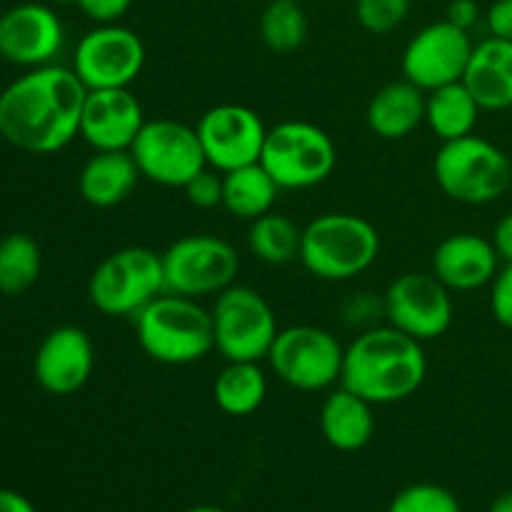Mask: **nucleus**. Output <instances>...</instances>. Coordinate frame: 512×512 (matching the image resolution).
I'll use <instances>...</instances> for the list:
<instances>
[{"label":"nucleus","instance_id":"nucleus-6","mask_svg":"<svg viewBox=\"0 0 512 512\" xmlns=\"http://www.w3.org/2000/svg\"><path fill=\"white\" fill-rule=\"evenodd\" d=\"M160 293H165L163 258L140 245L110 253L88 280L90 305L105 318H135Z\"/></svg>","mask_w":512,"mask_h":512},{"label":"nucleus","instance_id":"nucleus-7","mask_svg":"<svg viewBox=\"0 0 512 512\" xmlns=\"http://www.w3.org/2000/svg\"><path fill=\"white\" fill-rule=\"evenodd\" d=\"M260 165L280 190H308L333 175L338 148L320 125L308 120H283L268 128Z\"/></svg>","mask_w":512,"mask_h":512},{"label":"nucleus","instance_id":"nucleus-14","mask_svg":"<svg viewBox=\"0 0 512 512\" xmlns=\"http://www.w3.org/2000/svg\"><path fill=\"white\" fill-rule=\"evenodd\" d=\"M195 130L208 168L218 173L260 163L265 135H268L263 118L253 108L238 103H223L205 110Z\"/></svg>","mask_w":512,"mask_h":512},{"label":"nucleus","instance_id":"nucleus-13","mask_svg":"<svg viewBox=\"0 0 512 512\" xmlns=\"http://www.w3.org/2000/svg\"><path fill=\"white\" fill-rule=\"evenodd\" d=\"M383 313L388 325L428 343L448 333L455 305L450 290L433 273H403L385 290Z\"/></svg>","mask_w":512,"mask_h":512},{"label":"nucleus","instance_id":"nucleus-21","mask_svg":"<svg viewBox=\"0 0 512 512\" xmlns=\"http://www.w3.org/2000/svg\"><path fill=\"white\" fill-rule=\"evenodd\" d=\"M425 90L410 80H393L375 90L365 120L380 140H405L425 123Z\"/></svg>","mask_w":512,"mask_h":512},{"label":"nucleus","instance_id":"nucleus-36","mask_svg":"<svg viewBox=\"0 0 512 512\" xmlns=\"http://www.w3.org/2000/svg\"><path fill=\"white\" fill-rule=\"evenodd\" d=\"M445 20H450L453 25H458V28L468 30L470 33V28L480 20L478 0H450Z\"/></svg>","mask_w":512,"mask_h":512},{"label":"nucleus","instance_id":"nucleus-10","mask_svg":"<svg viewBox=\"0 0 512 512\" xmlns=\"http://www.w3.org/2000/svg\"><path fill=\"white\" fill-rule=\"evenodd\" d=\"M163 258L165 293L185 298L218 295L235 283L240 270V255L228 240L210 233H195L178 238Z\"/></svg>","mask_w":512,"mask_h":512},{"label":"nucleus","instance_id":"nucleus-9","mask_svg":"<svg viewBox=\"0 0 512 512\" xmlns=\"http://www.w3.org/2000/svg\"><path fill=\"white\" fill-rule=\"evenodd\" d=\"M345 348L330 330L315 325H290L273 340L268 353L270 370L303 393H320L340 383Z\"/></svg>","mask_w":512,"mask_h":512},{"label":"nucleus","instance_id":"nucleus-40","mask_svg":"<svg viewBox=\"0 0 512 512\" xmlns=\"http://www.w3.org/2000/svg\"><path fill=\"white\" fill-rule=\"evenodd\" d=\"M183 512H230V510L218 508V505H195V508H188Z\"/></svg>","mask_w":512,"mask_h":512},{"label":"nucleus","instance_id":"nucleus-12","mask_svg":"<svg viewBox=\"0 0 512 512\" xmlns=\"http://www.w3.org/2000/svg\"><path fill=\"white\" fill-rule=\"evenodd\" d=\"M75 75L88 90L130 88L145 68V43L120 23H98L75 45Z\"/></svg>","mask_w":512,"mask_h":512},{"label":"nucleus","instance_id":"nucleus-34","mask_svg":"<svg viewBox=\"0 0 512 512\" xmlns=\"http://www.w3.org/2000/svg\"><path fill=\"white\" fill-rule=\"evenodd\" d=\"M75 5L95 23H120L133 0H75Z\"/></svg>","mask_w":512,"mask_h":512},{"label":"nucleus","instance_id":"nucleus-32","mask_svg":"<svg viewBox=\"0 0 512 512\" xmlns=\"http://www.w3.org/2000/svg\"><path fill=\"white\" fill-rule=\"evenodd\" d=\"M185 198L190 205L200 210L223 208V173L213 168H203L195 178L185 183Z\"/></svg>","mask_w":512,"mask_h":512},{"label":"nucleus","instance_id":"nucleus-26","mask_svg":"<svg viewBox=\"0 0 512 512\" xmlns=\"http://www.w3.org/2000/svg\"><path fill=\"white\" fill-rule=\"evenodd\" d=\"M213 398L230 418H248L268 398V375L253 360L228 363L215 378Z\"/></svg>","mask_w":512,"mask_h":512},{"label":"nucleus","instance_id":"nucleus-19","mask_svg":"<svg viewBox=\"0 0 512 512\" xmlns=\"http://www.w3.org/2000/svg\"><path fill=\"white\" fill-rule=\"evenodd\" d=\"M498 265L500 258L493 248V240L475 233H455L438 243L430 273L450 293H470L493 283L500 270Z\"/></svg>","mask_w":512,"mask_h":512},{"label":"nucleus","instance_id":"nucleus-18","mask_svg":"<svg viewBox=\"0 0 512 512\" xmlns=\"http://www.w3.org/2000/svg\"><path fill=\"white\" fill-rule=\"evenodd\" d=\"M145 125V110L130 88L88 90L80 118V138L95 150H130Z\"/></svg>","mask_w":512,"mask_h":512},{"label":"nucleus","instance_id":"nucleus-33","mask_svg":"<svg viewBox=\"0 0 512 512\" xmlns=\"http://www.w3.org/2000/svg\"><path fill=\"white\" fill-rule=\"evenodd\" d=\"M490 310L503 328L512 330V263H505L490 283Z\"/></svg>","mask_w":512,"mask_h":512},{"label":"nucleus","instance_id":"nucleus-24","mask_svg":"<svg viewBox=\"0 0 512 512\" xmlns=\"http://www.w3.org/2000/svg\"><path fill=\"white\" fill-rule=\"evenodd\" d=\"M480 113H483V108L473 98V93L465 88L463 80L435 88L425 95V125L443 143L473 135Z\"/></svg>","mask_w":512,"mask_h":512},{"label":"nucleus","instance_id":"nucleus-1","mask_svg":"<svg viewBox=\"0 0 512 512\" xmlns=\"http://www.w3.org/2000/svg\"><path fill=\"white\" fill-rule=\"evenodd\" d=\"M85 95L73 68H30L0 93V138L30 155L58 153L80 135Z\"/></svg>","mask_w":512,"mask_h":512},{"label":"nucleus","instance_id":"nucleus-28","mask_svg":"<svg viewBox=\"0 0 512 512\" xmlns=\"http://www.w3.org/2000/svg\"><path fill=\"white\" fill-rule=\"evenodd\" d=\"M40 270H43V253L30 235L13 233L0 240V293H25L38 283Z\"/></svg>","mask_w":512,"mask_h":512},{"label":"nucleus","instance_id":"nucleus-41","mask_svg":"<svg viewBox=\"0 0 512 512\" xmlns=\"http://www.w3.org/2000/svg\"><path fill=\"white\" fill-rule=\"evenodd\" d=\"M45 3H53V5H65V3H75V0H45Z\"/></svg>","mask_w":512,"mask_h":512},{"label":"nucleus","instance_id":"nucleus-15","mask_svg":"<svg viewBox=\"0 0 512 512\" xmlns=\"http://www.w3.org/2000/svg\"><path fill=\"white\" fill-rule=\"evenodd\" d=\"M475 43L468 30L450 20L425 25L403 50V78L430 93L463 80Z\"/></svg>","mask_w":512,"mask_h":512},{"label":"nucleus","instance_id":"nucleus-17","mask_svg":"<svg viewBox=\"0 0 512 512\" xmlns=\"http://www.w3.org/2000/svg\"><path fill=\"white\" fill-rule=\"evenodd\" d=\"M95 368V348L90 335L78 325L50 330L35 353L33 373L40 388L50 395H73L85 388Z\"/></svg>","mask_w":512,"mask_h":512},{"label":"nucleus","instance_id":"nucleus-25","mask_svg":"<svg viewBox=\"0 0 512 512\" xmlns=\"http://www.w3.org/2000/svg\"><path fill=\"white\" fill-rule=\"evenodd\" d=\"M280 188L260 163L243 165L223 173V208L233 218L253 223L260 215L275 208Z\"/></svg>","mask_w":512,"mask_h":512},{"label":"nucleus","instance_id":"nucleus-23","mask_svg":"<svg viewBox=\"0 0 512 512\" xmlns=\"http://www.w3.org/2000/svg\"><path fill=\"white\" fill-rule=\"evenodd\" d=\"M320 430L330 448L340 453L363 450L375 435L373 403L340 385L325 398L320 408Z\"/></svg>","mask_w":512,"mask_h":512},{"label":"nucleus","instance_id":"nucleus-30","mask_svg":"<svg viewBox=\"0 0 512 512\" xmlns=\"http://www.w3.org/2000/svg\"><path fill=\"white\" fill-rule=\"evenodd\" d=\"M388 512H463V508L443 485L415 483L390 500Z\"/></svg>","mask_w":512,"mask_h":512},{"label":"nucleus","instance_id":"nucleus-20","mask_svg":"<svg viewBox=\"0 0 512 512\" xmlns=\"http://www.w3.org/2000/svg\"><path fill=\"white\" fill-rule=\"evenodd\" d=\"M465 88L483 110L512 108V43L488 35L475 43L463 75Z\"/></svg>","mask_w":512,"mask_h":512},{"label":"nucleus","instance_id":"nucleus-31","mask_svg":"<svg viewBox=\"0 0 512 512\" xmlns=\"http://www.w3.org/2000/svg\"><path fill=\"white\" fill-rule=\"evenodd\" d=\"M413 0H355V18L368 33L388 35L408 20Z\"/></svg>","mask_w":512,"mask_h":512},{"label":"nucleus","instance_id":"nucleus-35","mask_svg":"<svg viewBox=\"0 0 512 512\" xmlns=\"http://www.w3.org/2000/svg\"><path fill=\"white\" fill-rule=\"evenodd\" d=\"M485 25L493 38L512 43V0H495L485 13Z\"/></svg>","mask_w":512,"mask_h":512},{"label":"nucleus","instance_id":"nucleus-16","mask_svg":"<svg viewBox=\"0 0 512 512\" xmlns=\"http://www.w3.org/2000/svg\"><path fill=\"white\" fill-rule=\"evenodd\" d=\"M65 30L48 3H20L0 15V58L20 68H43L63 50Z\"/></svg>","mask_w":512,"mask_h":512},{"label":"nucleus","instance_id":"nucleus-5","mask_svg":"<svg viewBox=\"0 0 512 512\" xmlns=\"http://www.w3.org/2000/svg\"><path fill=\"white\" fill-rule=\"evenodd\" d=\"M433 173L438 188L455 203L488 205L510 190L512 160L498 145L473 133L440 145Z\"/></svg>","mask_w":512,"mask_h":512},{"label":"nucleus","instance_id":"nucleus-27","mask_svg":"<svg viewBox=\"0 0 512 512\" xmlns=\"http://www.w3.org/2000/svg\"><path fill=\"white\" fill-rule=\"evenodd\" d=\"M300 245H303V228H298L288 215L270 210L250 223L248 248L263 263L288 265L300 260Z\"/></svg>","mask_w":512,"mask_h":512},{"label":"nucleus","instance_id":"nucleus-3","mask_svg":"<svg viewBox=\"0 0 512 512\" xmlns=\"http://www.w3.org/2000/svg\"><path fill=\"white\" fill-rule=\"evenodd\" d=\"M133 323L140 350L155 363L190 365L215 350L213 315L195 298L160 293Z\"/></svg>","mask_w":512,"mask_h":512},{"label":"nucleus","instance_id":"nucleus-39","mask_svg":"<svg viewBox=\"0 0 512 512\" xmlns=\"http://www.w3.org/2000/svg\"><path fill=\"white\" fill-rule=\"evenodd\" d=\"M488 512H512V490L500 493L498 498L493 500V505H490Z\"/></svg>","mask_w":512,"mask_h":512},{"label":"nucleus","instance_id":"nucleus-42","mask_svg":"<svg viewBox=\"0 0 512 512\" xmlns=\"http://www.w3.org/2000/svg\"><path fill=\"white\" fill-rule=\"evenodd\" d=\"M510 193H512V185H510Z\"/></svg>","mask_w":512,"mask_h":512},{"label":"nucleus","instance_id":"nucleus-38","mask_svg":"<svg viewBox=\"0 0 512 512\" xmlns=\"http://www.w3.org/2000/svg\"><path fill=\"white\" fill-rule=\"evenodd\" d=\"M0 512H38L35 505L30 503L25 495L15 493V490L0 488Z\"/></svg>","mask_w":512,"mask_h":512},{"label":"nucleus","instance_id":"nucleus-8","mask_svg":"<svg viewBox=\"0 0 512 512\" xmlns=\"http://www.w3.org/2000/svg\"><path fill=\"white\" fill-rule=\"evenodd\" d=\"M210 315H213L215 350L228 363L238 360L260 363L268 358L275 335L280 333L270 303L250 285L233 283L215 295Z\"/></svg>","mask_w":512,"mask_h":512},{"label":"nucleus","instance_id":"nucleus-29","mask_svg":"<svg viewBox=\"0 0 512 512\" xmlns=\"http://www.w3.org/2000/svg\"><path fill=\"white\" fill-rule=\"evenodd\" d=\"M260 38L273 53H293L308 40V15L298 0H270L260 15Z\"/></svg>","mask_w":512,"mask_h":512},{"label":"nucleus","instance_id":"nucleus-2","mask_svg":"<svg viewBox=\"0 0 512 512\" xmlns=\"http://www.w3.org/2000/svg\"><path fill=\"white\" fill-rule=\"evenodd\" d=\"M428 378L423 343L393 325L363 330L345 348L340 385L373 405H393L418 393Z\"/></svg>","mask_w":512,"mask_h":512},{"label":"nucleus","instance_id":"nucleus-22","mask_svg":"<svg viewBox=\"0 0 512 512\" xmlns=\"http://www.w3.org/2000/svg\"><path fill=\"white\" fill-rule=\"evenodd\" d=\"M143 178L130 150L95 153L78 175V193L93 208H115L133 195Z\"/></svg>","mask_w":512,"mask_h":512},{"label":"nucleus","instance_id":"nucleus-11","mask_svg":"<svg viewBox=\"0 0 512 512\" xmlns=\"http://www.w3.org/2000/svg\"><path fill=\"white\" fill-rule=\"evenodd\" d=\"M130 155L140 175L163 188H185L190 178L208 168L198 130L170 118L145 120Z\"/></svg>","mask_w":512,"mask_h":512},{"label":"nucleus","instance_id":"nucleus-4","mask_svg":"<svg viewBox=\"0 0 512 512\" xmlns=\"http://www.w3.org/2000/svg\"><path fill=\"white\" fill-rule=\"evenodd\" d=\"M380 258V233L370 220L353 213H325L303 228L300 263L313 278L345 283Z\"/></svg>","mask_w":512,"mask_h":512},{"label":"nucleus","instance_id":"nucleus-37","mask_svg":"<svg viewBox=\"0 0 512 512\" xmlns=\"http://www.w3.org/2000/svg\"><path fill=\"white\" fill-rule=\"evenodd\" d=\"M490 240H493V248L498 253V258L505 260V263H512V213L503 215L498 220Z\"/></svg>","mask_w":512,"mask_h":512}]
</instances>
